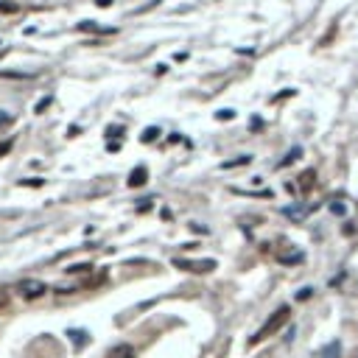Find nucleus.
<instances>
[{"instance_id": "nucleus-1", "label": "nucleus", "mask_w": 358, "mask_h": 358, "mask_svg": "<svg viewBox=\"0 0 358 358\" xmlns=\"http://www.w3.org/2000/svg\"><path fill=\"white\" fill-rule=\"evenodd\" d=\"M288 319H291V308H288V305H280V308H277V311H274V314L266 319V322H263V328L255 333L249 344H258V342H263V339L274 336V333H280V330L288 325Z\"/></svg>"}, {"instance_id": "nucleus-2", "label": "nucleus", "mask_w": 358, "mask_h": 358, "mask_svg": "<svg viewBox=\"0 0 358 358\" xmlns=\"http://www.w3.org/2000/svg\"><path fill=\"white\" fill-rule=\"evenodd\" d=\"M17 294H20L22 300H39V297L48 294V286H45L42 280H20Z\"/></svg>"}, {"instance_id": "nucleus-3", "label": "nucleus", "mask_w": 358, "mask_h": 358, "mask_svg": "<svg viewBox=\"0 0 358 358\" xmlns=\"http://www.w3.org/2000/svg\"><path fill=\"white\" fill-rule=\"evenodd\" d=\"M134 356H137V350H134L132 344H126V342H123V344H115L112 350L106 353V358H134Z\"/></svg>"}, {"instance_id": "nucleus-4", "label": "nucleus", "mask_w": 358, "mask_h": 358, "mask_svg": "<svg viewBox=\"0 0 358 358\" xmlns=\"http://www.w3.org/2000/svg\"><path fill=\"white\" fill-rule=\"evenodd\" d=\"M148 182V168L146 165H137V168L129 174V188H140V185Z\"/></svg>"}, {"instance_id": "nucleus-5", "label": "nucleus", "mask_w": 358, "mask_h": 358, "mask_svg": "<svg viewBox=\"0 0 358 358\" xmlns=\"http://www.w3.org/2000/svg\"><path fill=\"white\" fill-rule=\"evenodd\" d=\"M314 185H316V171L314 168L302 171V174H300V190H302V193H308Z\"/></svg>"}, {"instance_id": "nucleus-6", "label": "nucleus", "mask_w": 358, "mask_h": 358, "mask_svg": "<svg viewBox=\"0 0 358 358\" xmlns=\"http://www.w3.org/2000/svg\"><path fill=\"white\" fill-rule=\"evenodd\" d=\"M300 154H302V148H291V151H288V154H286V160H280V168H286L288 162H294V160H297V157H300Z\"/></svg>"}, {"instance_id": "nucleus-7", "label": "nucleus", "mask_w": 358, "mask_h": 358, "mask_svg": "<svg viewBox=\"0 0 358 358\" xmlns=\"http://www.w3.org/2000/svg\"><path fill=\"white\" fill-rule=\"evenodd\" d=\"M92 263H76V266H67V274H81V272H90Z\"/></svg>"}, {"instance_id": "nucleus-8", "label": "nucleus", "mask_w": 358, "mask_h": 358, "mask_svg": "<svg viewBox=\"0 0 358 358\" xmlns=\"http://www.w3.org/2000/svg\"><path fill=\"white\" fill-rule=\"evenodd\" d=\"M20 11V3H0V14H14Z\"/></svg>"}, {"instance_id": "nucleus-9", "label": "nucleus", "mask_w": 358, "mask_h": 358, "mask_svg": "<svg viewBox=\"0 0 358 358\" xmlns=\"http://www.w3.org/2000/svg\"><path fill=\"white\" fill-rule=\"evenodd\" d=\"M20 185H25V188H42L45 179H39V176H31V179H22Z\"/></svg>"}, {"instance_id": "nucleus-10", "label": "nucleus", "mask_w": 358, "mask_h": 358, "mask_svg": "<svg viewBox=\"0 0 358 358\" xmlns=\"http://www.w3.org/2000/svg\"><path fill=\"white\" fill-rule=\"evenodd\" d=\"M252 160L249 154H244V157H238V160H230V162H224V168H235V165H246V162Z\"/></svg>"}, {"instance_id": "nucleus-11", "label": "nucleus", "mask_w": 358, "mask_h": 358, "mask_svg": "<svg viewBox=\"0 0 358 358\" xmlns=\"http://www.w3.org/2000/svg\"><path fill=\"white\" fill-rule=\"evenodd\" d=\"M78 28L81 31H101V34H109V28H98V25H92V22H78Z\"/></svg>"}, {"instance_id": "nucleus-12", "label": "nucleus", "mask_w": 358, "mask_h": 358, "mask_svg": "<svg viewBox=\"0 0 358 358\" xmlns=\"http://www.w3.org/2000/svg\"><path fill=\"white\" fill-rule=\"evenodd\" d=\"M157 134H160V129H154V126H148L146 132H143V143H151L157 137Z\"/></svg>"}, {"instance_id": "nucleus-13", "label": "nucleus", "mask_w": 358, "mask_h": 358, "mask_svg": "<svg viewBox=\"0 0 358 358\" xmlns=\"http://www.w3.org/2000/svg\"><path fill=\"white\" fill-rule=\"evenodd\" d=\"M336 353H339V344L333 342V344H330V347H328V358H336Z\"/></svg>"}, {"instance_id": "nucleus-14", "label": "nucleus", "mask_w": 358, "mask_h": 358, "mask_svg": "<svg viewBox=\"0 0 358 358\" xmlns=\"http://www.w3.org/2000/svg\"><path fill=\"white\" fill-rule=\"evenodd\" d=\"M48 104H50V98L39 101V104H36V112H45V109H48Z\"/></svg>"}, {"instance_id": "nucleus-15", "label": "nucleus", "mask_w": 358, "mask_h": 358, "mask_svg": "<svg viewBox=\"0 0 358 358\" xmlns=\"http://www.w3.org/2000/svg\"><path fill=\"white\" fill-rule=\"evenodd\" d=\"M232 118V109H224V112H218V120H230Z\"/></svg>"}, {"instance_id": "nucleus-16", "label": "nucleus", "mask_w": 358, "mask_h": 358, "mask_svg": "<svg viewBox=\"0 0 358 358\" xmlns=\"http://www.w3.org/2000/svg\"><path fill=\"white\" fill-rule=\"evenodd\" d=\"M330 210L336 213V216H342V213H344V204H330Z\"/></svg>"}, {"instance_id": "nucleus-17", "label": "nucleus", "mask_w": 358, "mask_h": 358, "mask_svg": "<svg viewBox=\"0 0 358 358\" xmlns=\"http://www.w3.org/2000/svg\"><path fill=\"white\" fill-rule=\"evenodd\" d=\"M308 297H311V288H302L300 294H297V300H308Z\"/></svg>"}, {"instance_id": "nucleus-18", "label": "nucleus", "mask_w": 358, "mask_h": 358, "mask_svg": "<svg viewBox=\"0 0 358 358\" xmlns=\"http://www.w3.org/2000/svg\"><path fill=\"white\" fill-rule=\"evenodd\" d=\"M95 3H98L101 8H106V6H112V0H95Z\"/></svg>"}]
</instances>
